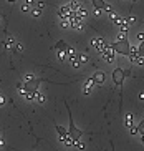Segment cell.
Masks as SVG:
<instances>
[{"mask_svg": "<svg viewBox=\"0 0 144 151\" xmlns=\"http://www.w3.org/2000/svg\"><path fill=\"white\" fill-rule=\"evenodd\" d=\"M111 47L114 48L116 53L128 57V55H129V50H131V45H129V42H128V33H126V32H119L118 40H116Z\"/></svg>", "mask_w": 144, "mask_h": 151, "instance_id": "6da1fadb", "label": "cell"}, {"mask_svg": "<svg viewBox=\"0 0 144 151\" xmlns=\"http://www.w3.org/2000/svg\"><path fill=\"white\" fill-rule=\"evenodd\" d=\"M128 75H129V72H126L123 68H114V72H113V83L116 86H121Z\"/></svg>", "mask_w": 144, "mask_h": 151, "instance_id": "7a4b0ae2", "label": "cell"}, {"mask_svg": "<svg viewBox=\"0 0 144 151\" xmlns=\"http://www.w3.org/2000/svg\"><path fill=\"white\" fill-rule=\"evenodd\" d=\"M81 134H83V133H81V131L76 128V126H75V121H73L71 113H70V130H68V136H70L73 141H78V140L81 138Z\"/></svg>", "mask_w": 144, "mask_h": 151, "instance_id": "3957f363", "label": "cell"}, {"mask_svg": "<svg viewBox=\"0 0 144 151\" xmlns=\"http://www.w3.org/2000/svg\"><path fill=\"white\" fill-rule=\"evenodd\" d=\"M116 52H114V48L111 47V45H108L106 43V47H105V50L101 52V55H103V58H105L106 62H109V63H113L114 62V58H116V55H114Z\"/></svg>", "mask_w": 144, "mask_h": 151, "instance_id": "277c9868", "label": "cell"}, {"mask_svg": "<svg viewBox=\"0 0 144 151\" xmlns=\"http://www.w3.org/2000/svg\"><path fill=\"white\" fill-rule=\"evenodd\" d=\"M75 12L70 9V7H61V9H58V15H60V19H70L71 15H73Z\"/></svg>", "mask_w": 144, "mask_h": 151, "instance_id": "5b68a950", "label": "cell"}, {"mask_svg": "<svg viewBox=\"0 0 144 151\" xmlns=\"http://www.w3.org/2000/svg\"><path fill=\"white\" fill-rule=\"evenodd\" d=\"M105 78H106L105 72H96L95 75H93V81H95V85H103L105 83Z\"/></svg>", "mask_w": 144, "mask_h": 151, "instance_id": "8992f818", "label": "cell"}, {"mask_svg": "<svg viewBox=\"0 0 144 151\" xmlns=\"http://www.w3.org/2000/svg\"><path fill=\"white\" fill-rule=\"evenodd\" d=\"M93 47L101 53V52L105 50V47H106V42L103 40V38H93Z\"/></svg>", "mask_w": 144, "mask_h": 151, "instance_id": "52a82bcc", "label": "cell"}, {"mask_svg": "<svg viewBox=\"0 0 144 151\" xmlns=\"http://www.w3.org/2000/svg\"><path fill=\"white\" fill-rule=\"evenodd\" d=\"M129 60L133 62V63H136L137 65V60H139V52H137V47H131V50H129Z\"/></svg>", "mask_w": 144, "mask_h": 151, "instance_id": "ba28073f", "label": "cell"}, {"mask_svg": "<svg viewBox=\"0 0 144 151\" xmlns=\"http://www.w3.org/2000/svg\"><path fill=\"white\" fill-rule=\"evenodd\" d=\"M95 81H93V78H89V80H88L86 83H85V85H83V93L85 95H88V93H91V91H93V88H95Z\"/></svg>", "mask_w": 144, "mask_h": 151, "instance_id": "9c48e42d", "label": "cell"}, {"mask_svg": "<svg viewBox=\"0 0 144 151\" xmlns=\"http://www.w3.org/2000/svg\"><path fill=\"white\" fill-rule=\"evenodd\" d=\"M76 15L80 17V19H86V15H88V10H85L83 7H80V9L76 10Z\"/></svg>", "mask_w": 144, "mask_h": 151, "instance_id": "30bf717a", "label": "cell"}, {"mask_svg": "<svg viewBox=\"0 0 144 151\" xmlns=\"http://www.w3.org/2000/svg\"><path fill=\"white\" fill-rule=\"evenodd\" d=\"M137 130H139V134H141V141L144 144V120L139 123V126H137Z\"/></svg>", "mask_w": 144, "mask_h": 151, "instance_id": "8fae6325", "label": "cell"}, {"mask_svg": "<svg viewBox=\"0 0 144 151\" xmlns=\"http://www.w3.org/2000/svg\"><path fill=\"white\" fill-rule=\"evenodd\" d=\"M68 7H70V9L73 10V12H75V13H76V10L80 9V7H81V5H80V2H76V0H73V2H71V3H70V5H68Z\"/></svg>", "mask_w": 144, "mask_h": 151, "instance_id": "7c38bea8", "label": "cell"}, {"mask_svg": "<svg viewBox=\"0 0 144 151\" xmlns=\"http://www.w3.org/2000/svg\"><path fill=\"white\" fill-rule=\"evenodd\" d=\"M58 60H68L66 50H58Z\"/></svg>", "mask_w": 144, "mask_h": 151, "instance_id": "4fadbf2b", "label": "cell"}, {"mask_svg": "<svg viewBox=\"0 0 144 151\" xmlns=\"http://www.w3.org/2000/svg\"><path fill=\"white\" fill-rule=\"evenodd\" d=\"M137 52H139V57L144 58V40L139 42V45H137Z\"/></svg>", "mask_w": 144, "mask_h": 151, "instance_id": "5bb4252c", "label": "cell"}, {"mask_svg": "<svg viewBox=\"0 0 144 151\" xmlns=\"http://www.w3.org/2000/svg\"><path fill=\"white\" fill-rule=\"evenodd\" d=\"M124 125L129 128V126H133V116L131 115H126L124 116Z\"/></svg>", "mask_w": 144, "mask_h": 151, "instance_id": "9a60e30c", "label": "cell"}, {"mask_svg": "<svg viewBox=\"0 0 144 151\" xmlns=\"http://www.w3.org/2000/svg\"><path fill=\"white\" fill-rule=\"evenodd\" d=\"M129 133H131L133 136L139 134V130H137V126H134V125H133V126H129Z\"/></svg>", "mask_w": 144, "mask_h": 151, "instance_id": "2e32d148", "label": "cell"}, {"mask_svg": "<svg viewBox=\"0 0 144 151\" xmlns=\"http://www.w3.org/2000/svg\"><path fill=\"white\" fill-rule=\"evenodd\" d=\"M75 146H76L78 150H85V143H81L80 140H78V141H75Z\"/></svg>", "mask_w": 144, "mask_h": 151, "instance_id": "e0dca14e", "label": "cell"}, {"mask_svg": "<svg viewBox=\"0 0 144 151\" xmlns=\"http://www.w3.org/2000/svg\"><path fill=\"white\" fill-rule=\"evenodd\" d=\"M35 98L38 100V103H43V100H45V96H43L41 93H38V91H37V95H35Z\"/></svg>", "mask_w": 144, "mask_h": 151, "instance_id": "ac0fdd59", "label": "cell"}, {"mask_svg": "<svg viewBox=\"0 0 144 151\" xmlns=\"http://www.w3.org/2000/svg\"><path fill=\"white\" fill-rule=\"evenodd\" d=\"M40 13H41V9H33L32 10V15H33V17H40Z\"/></svg>", "mask_w": 144, "mask_h": 151, "instance_id": "d6986e66", "label": "cell"}, {"mask_svg": "<svg viewBox=\"0 0 144 151\" xmlns=\"http://www.w3.org/2000/svg\"><path fill=\"white\" fill-rule=\"evenodd\" d=\"M78 57H80V62H81V65L88 62V57H86V55H83V53H81V55H78Z\"/></svg>", "mask_w": 144, "mask_h": 151, "instance_id": "ffe728a7", "label": "cell"}, {"mask_svg": "<svg viewBox=\"0 0 144 151\" xmlns=\"http://www.w3.org/2000/svg\"><path fill=\"white\" fill-rule=\"evenodd\" d=\"M137 40H139V42L144 40V33H137Z\"/></svg>", "mask_w": 144, "mask_h": 151, "instance_id": "44dd1931", "label": "cell"}, {"mask_svg": "<svg viewBox=\"0 0 144 151\" xmlns=\"http://www.w3.org/2000/svg\"><path fill=\"white\" fill-rule=\"evenodd\" d=\"M0 146H3V141H2V136H0Z\"/></svg>", "mask_w": 144, "mask_h": 151, "instance_id": "7402d4cb", "label": "cell"}, {"mask_svg": "<svg viewBox=\"0 0 144 151\" xmlns=\"http://www.w3.org/2000/svg\"><path fill=\"white\" fill-rule=\"evenodd\" d=\"M9 2H17V0H9Z\"/></svg>", "mask_w": 144, "mask_h": 151, "instance_id": "603a6c76", "label": "cell"}]
</instances>
